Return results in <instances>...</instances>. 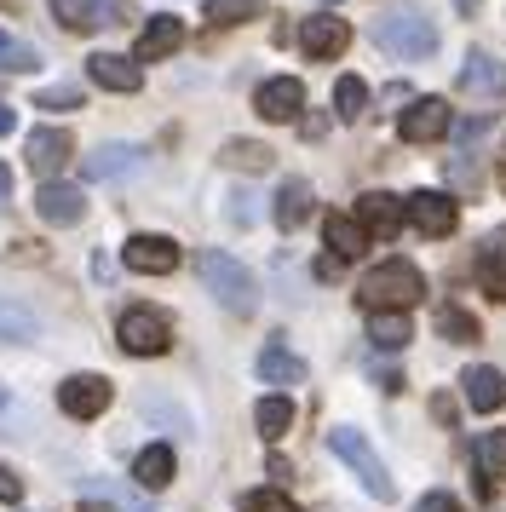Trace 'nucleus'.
<instances>
[{
    "label": "nucleus",
    "mask_w": 506,
    "mask_h": 512,
    "mask_svg": "<svg viewBox=\"0 0 506 512\" xmlns=\"http://www.w3.org/2000/svg\"><path fill=\"white\" fill-rule=\"evenodd\" d=\"M357 300L368 305V317H374V311H409V305L426 300V277L414 271L409 259H386V265L363 271V282H357Z\"/></svg>",
    "instance_id": "1"
},
{
    "label": "nucleus",
    "mask_w": 506,
    "mask_h": 512,
    "mask_svg": "<svg viewBox=\"0 0 506 512\" xmlns=\"http://www.w3.org/2000/svg\"><path fill=\"white\" fill-rule=\"evenodd\" d=\"M374 41H380V52L397 58V64H426L437 52V24L420 6H397V12H386V18L374 24Z\"/></svg>",
    "instance_id": "2"
},
{
    "label": "nucleus",
    "mask_w": 506,
    "mask_h": 512,
    "mask_svg": "<svg viewBox=\"0 0 506 512\" xmlns=\"http://www.w3.org/2000/svg\"><path fill=\"white\" fill-rule=\"evenodd\" d=\"M196 271H202L207 294L225 305V311H253V300H259V282H253V271L242 265L236 254H219V248H207L202 259H196Z\"/></svg>",
    "instance_id": "3"
},
{
    "label": "nucleus",
    "mask_w": 506,
    "mask_h": 512,
    "mask_svg": "<svg viewBox=\"0 0 506 512\" xmlns=\"http://www.w3.org/2000/svg\"><path fill=\"white\" fill-rule=\"evenodd\" d=\"M328 449H334V455H340V461L351 466L357 478H363V489L374 495V501H391V495H397V484H391L386 461L374 455V443H368L357 426H334V432H328Z\"/></svg>",
    "instance_id": "4"
},
{
    "label": "nucleus",
    "mask_w": 506,
    "mask_h": 512,
    "mask_svg": "<svg viewBox=\"0 0 506 512\" xmlns=\"http://www.w3.org/2000/svg\"><path fill=\"white\" fill-rule=\"evenodd\" d=\"M115 340H121V351H133V357H161V351L173 346V328H167V317H161V311L133 305V311H121Z\"/></svg>",
    "instance_id": "5"
},
{
    "label": "nucleus",
    "mask_w": 506,
    "mask_h": 512,
    "mask_svg": "<svg viewBox=\"0 0 506 512\" xmlns=\"http://www.w3.org/2000/svg\"><path fill=\"white\" fill-rule=\"evenodd\" d=\"M69 156H75V139H69L64 127H35L29 144H23V162H29V173L41 185H58V173L69 167Z\"/></svg>",
    "instance_id": "6"
},
{
    "label": "nucleus",
    "mask_w": 506,
    "mask_h": 512,
    "mask_svg": "<svg viewBox=\"0 0 506 512\" xmlns=\"http://www.w3.org/2000/svg\"><path fill=\"white\" fill-rule=\"evenodd\" d=\"M110 397H115V386L104 374H69L64 386H58V409L69 420H98L110 409Z\"/></svg>",
    "instance_id": "7"
},
{
    "label": "nucleus",
    "mask_w": 506,
    "mask_h": 512,
    "mask_svg": "<svg viewBox=\"0 0 506 512\" xmlns=\"http://www.w3.org/2000/svg\"><path fill=\"white\" fill-rule=\"evenodd\" d=\"M121 265H127V271H138V277H167V271H179V242H173V236L138 231V236H127Z\"/></svg>",
    "instance_id": "8"
},
{
    "label": "nucleus",
    "mask_w": 506,
    "mask_h": 512,
    "mask_svg": "<svg viewBox=\"0 0 506 512\" xmlns=\"http://www.w3.org/2000/svg\"><path fill=\"white\" fill-rule=\"evenodd\" d=\"M460 93L478 98V104H501L506 98V64L495 58V52L472 47L466 52V64H460Z\"/></svg>",
    "instance_id": "9"
},
{
    "label": "nucleus",
    "mask_w": 506,
    "mask_h": 512,
    "mask_svg": "<svg viewBox=\"0 0 506 512\" xmlns=\"http://www.w3.org/2000/svg\"><path fill=\"white\" fill-rule=\"evenodd\" d=\"M52 18L75 35H87L98 24H121V18H133V0H52Z\"/></svg>",
    "instance_id": "10"
},
{
    "label": "nucleus",
    "mask_w": 506,
    "mask_h": 512,
    "mask_svg": "<svg viewBox=\"0 0 506 512\" xmlns=\"http://www.w3.org/2000/svg\"><path fill=\"white\" fill-rule=\"evenodd\" d=\"M397 133L409 144H432V139H443V133H455V110H449L443 98H414L409 110L397 116Z\"/></svg>",
    "instance_id": "11"
},
{
    "label": "nucleus",
    "mask_w": 506,
    "mask_h": 512,
    "mask_svg": "<svg viewBox=\"0 0 506 512\" xmlns=\"http://www.w3.org/2000/svg\"><path fill=\"white\" fill-rule=\"evenodd\" d=\"M403 208H409V225L420 236H449L455 219H460V208L443 196V190H414V196H403Z\"/></svg>",
    "instance_id": "12"
},
{
    "label": "nucleus",
    "mask_w": 506,
    "mask_h": 512,
    "mask_svg": "<svg viewBox=\"0 0 506 512\" xmlns=\"http://www.w3.org/2000/svg\"><path fill=\"white\" fill-rule=\"evenodd\" d=\"M138 167H144V144H98L81 162V173L92 185H110V179H133Z\"/></svg>",
    "instance_id": "13"
},
{
    "label": "nucleus",
    "mask_w": 506,
    "mask_h": 512,
    "mask_svg": "<svg viewBox=\"0 0 506 512\" xmlns=\"http://www.w3.org/2000/svg\"><path fill=\"white\" fill-rule=\"evenodd\" d=\"M299 47H305V58H340L345 47H351V24L345 18H334V12H317V18H305V29H299Z\"/></svg>",
    "instance_id": "14"
},
{
    "label": "nucleus",
    "mask_w": 506,
    "mask_h": 512,
    "mask_svg": "<svg viewBox=\"0 0 506 512\" xmlns=\"http://www.w3.org/2000/svg\"><path fill=\"white\" fill-rule=\"evenodd\" d=\"M179 47H184V18H173V12H161V18H150V24L138 29V47H133V58H138V64H161V58H173Z\"/></svg>",
    "instance_id": "15"
},
{
    "label": "nucleus",
    "mask_w": 506,
    "mask_h": 512,
    "mask_svg": "<svg viewBox=\"0 0 506 512\" xmlns=\"http://www.w3.org/2000/svg\"><path fill=\"white\" fill-rule=\"evenodd\" d=\"M253 110L265 121H299V110H305V87H299L294 75H271L259 93H253Z\"/></svg>",
    "instance_id": "16"
},
{
    "label": "nucleus",
    "mask_w": 506,
    "mask_h": 512,
    "mask_svg": "<svg viewBox=\"0 0 506 512\" xmlns=\"http://www.w3.org/2000/svg\"><path fill=\"white\" fill-rule=\"evenodd\" d=\"M460 386H466V409L472 415H495L506 403V374L495 363H472V369L460 374Z\"/></svg>",
    "instance_id": "17"
},
{
    "label": "nucleus",
    "mask_w": 506,
    "mask_h": 512,
    "mask_svg": "<svg viewBox=\"0 0 506 512\" xmlns=\"http://www.w3.org/2000/svg\"><path fill=\"white\" fill-rule=\"evenodd\" d=\"M87 75L104 87V93H138V87H144L138 58H121V52H92V58H87Z\"/></svg>",
    "instance_id": "18"
},
{
    "label": "nucleus",
    "mask_w": 506,
    "mask_h": 512,
    "mask_svg": "<svg viewBox=\"0 0 506 512\" xmlns=\"http://www.w3.org/2000/svg\"><path fill=\"white\" fill-rule=\"evenodd\" d=\"M403 219H409L403 196H391V190H368V196H357V225H363V231L391 236L397 225H403Z\"/></svg>",
    "instance_id": "19"
},
{
    "label": "nucleus",
    "mask_w": 506,
    "mask_h": 512,
    "mask_svg": "<svg viewBox=\"0 0 506 512\" xmlns=\"http://www.w3.org/2000/svg\"><path fill=\"white\" fill-rule=\"evenodd\" d=\"M35 213H41L46 225H81L87 196H81L75 185H41L35 190Z\"/></svg>",
    "instance_id": "20"
},
{
    "label": "nucleus",
    "mask_w": 506,
    "mask_h": 512,
    "mask_svg": "<svg viewBox=\"0 0 506 512\" xmlns=\"http://www.w3.org/2000/svg\"><path fill=\"white\" fill-rule=\"evenodd\" d=\"M478 282H483V294H489V300L506 305V225L478 242Z\"/></svg>",
    "instance_id": "21"
},
{
    "label": "nucleus",
    "mask_w": 506,
    "mask_h": 512,
    "mask_svg": "<svg viewBox=\"0 0 506 512\" xmlns=\"http://www.w3.org/2000/svg\"><path fill=\"white\" fill-rule=\"evenodd\" d=\"M322 242H328L334 259H357L368 248V231L357 225V213H328V219H322Z\"/></svg>",
    "instance_id": "22"
},
{
    "label": "nucleus",
    "mask_w": 506,
    "mask_h": 512,
    "mask_svg": "<svg viewBox=\"0 0 506 512\" xmlns=\"http://www.w3.org/2000/svg\"><path fill=\"white\" fill-rule=\"evenodd\" d=\"M311 185L305 179H282V190H276V208H271V219L282 225V231H299L305 219H311Z\"/></svg>",
    "instance_id": "23"
},
{
    "label": "nucleus",
    "mask_w": 506,
    "mask_h": 512,
    "mask_svg": "<svg viewBox=\"0 0 506 512\" xmlns=\"http://www.w3.org/2000/svg\"><path fill=\"white\" fill-rule=\"evenodd\" d=\"M259 380H265V386H299V380H305V363H299L282 340H265V351H259Z\"/></svg>",
    "instance_id": "24"
},
{
    "label": "nucleus",
    "mask_w": 506,
    "mask_h": 512,
    "mask_svg": "<svg viewBox=\"0 0 506 512\" xmlns=\"http://www.w3.org/2000/svg\"><path fill=\"white\" fill-rule=\"evenodd\" d=\"M173 449L167 443H150V449H138V461H133V478H138V489H167L173 484Z\"/></svg>",
    "instance_id": "25"
},
{
    "label": "nucleus",
    "mask_w": 506,
    "mask_h": 512,
    "mask_svg": "<svg viewBox=\"0 0 506 512\" xmlns=\"http://www.w3.org/2000/svg\"><path fill=\"white\" fill-rule=\"evenodd\" d=\"M368 340H374V351H403L414 340L409 311H374L368 317Z\"/></svg>",
    "instance_id": "26"
},
{
    "label": "nucleus",
    "mask_w": 506,
    "mask_h": 512,
    "mask_svg": "<svg viewBox=\"0 0 506 512\" xmlns=\"http://www.w3.org/2000/svg\"><path fill=\"white\" fill-rule=\"evenodd\" d=\"M253 426H259V438L265 443H276L288 426H294V403L282 392H271V397H259V409H253Z\"/></svg>",
    "instance_id": "27"
},
{
    "label": "nucleus",
    "mask_w": 506,
    "mask_h": 512,
    "mask_svg": "<svg viewBox=\"0 0 506 512\" xmlns=\"http://www.w3.org/2000/svg\"><path fill=\"white\" fill-rule=\"evenodd\" d=\"M35 334H41V323H35V311L0 294V346H18V340H35Z\"/></svg>",
    "instance_id": "28"
},
{
    "label": "nucleus",
    "mask_w": 506,
    "mask_h": 512,
    "mask_svg": "<svg viewBox=\"0 0 506 512\" xmlns=\"http://www.w3.org/2000/svg\"><path fill=\"white\" fill-rule=\"evenodd\" d=\"M219 162L236 167V173H271L276 156L265 150V144H253V139H230L225 150H219Z\"/></svg>",
    "instance_id": "29"
},
{
    "label": "nucleus",
    "mask_w": 506,
    "mask_h": 512,
    "mask_svg": "<svg viewBox=\"0 0 506 512\" xmlns=\"http://www.w3.org/2000/svg\"><path fill=\"white\" fill-rule=\"evenodd\" d=\"M0 70H6V75H29V70H41V52L29 47L23 35L0 29Z\"/></svg>",
    "instance_id": "30"
},
{
    "label": "nucleus",
    "mask_w": 506,
    "mask_h": 512,
    "mask_svg": "<svg viewBox=\"0 0 506 512\" xmlns=\"http://www.w3.org/2000/svg\"><path fill=\"white\" fill-rule=\"evenodd\" d=\"M265 12V0H207V24L213 29H230V24H248Z\"/></svg>",
    "instance_id": "31"
},
{
    "label": "nucleus",
    "mask_w": 506,
    "mask_h": 512,
    "mask_svg": "<svg viewBox=\"0 0 506 512\" xmlns=\"http://www.w3.org/2000/svg\"><path fill=\"white\" fill-rule=\"evenodd\" d=\"M363 110H368V87L357 81V75H340V81H334V116L357 121Z\"/></svg>",
    "instance_id": "32"
},
{
    "label": "nucleus",
    "mask_w": 506,
    "mask_h": 512,
    "mask_svg": "<svg viewBox=\"0 0 506 512\" xmlns=\"http://www.w3.org/2000/svg\"><path fill=\"white\" fill-rule=\"evenodd\" d=\"M437 334H443L449 346H472V340H478V323H472L460 305H443V311H437Z\"/></svg>",
    "instance_id": "33"
},
{
    "label": "nucleus",
    "mask_w": 506,
    "mask_h": 512,
    "mask_svg": "<svg viewBox=\"0 0 506 512\" xmlns=\"http://www.w3.org/2000/svg\"><path fill=\"white\" fill-rule=\"evenodd\" d=\"M478 472H483V484L506 478V432H483L478 438Z\"/></svg>",
    "instance_id": "34"
},
{
    "label": "nucleus",
    "mask_w": 506,
    "mask_h": 512,
    "mask_svg": "<svg viewBox=\"0 0 506 512\" xmlns=\"http://www.w3.org/2000/svg\"><path fill=\"white\" fill-rule=\"evenodd\" d=\"M236 507H242V512H299L294 495H282V489H248Z\"/></svg>",
    "instance_id": "35"
},
{
    "label": "nucleus",
    "mask_w": 506,
    "mask_h": 512,
    "mask_svg": "<svg viewBox=\"0 0 506 512\" xmlns=\"http://www.w3.org/2000/svg\"><path fill=\"white\" fill-rule=\"evenodd\" d=\"M35 104H41V110H81V87H46Z\"/></svg>",
    "instance_id": "36"
},
{
    "label": "nucleus",
    "mask_w": 506,
    "mask_h": 512,
    "mask_svg": "<svg viewBox=\"0 0 506 512\" xmlns=\"http://www.w3.org/2000/svg\"><path fill=\"white\" fill-rule=\"evenodd\" d=\"M414 512H460V501L449 495V489H432V495H420V501H414Z\"/></svg>",
    "instance_id": "37"
},
{
    "label": "nucleus",
    "mask_w": 506,
    "mask_h": 512,
    "mask_svg": "<svg viewBox=\"0 0 506 512\" xmlns=\"http://www.w3.org/2000/svg\"><path fill=\"white\" fill-rule=\"evenodd\" d=\"M0 501H6V507H18V501H23V478L6 461H0Z\"/></svg>",
    "instance_id": "38"
},
{
    "label": "nucleus",
    "mask_w": 506,
    "mask_h": 512,
    "mask_svg": "<svg viewBox=\"0 0 506 512\" xmlns=\"http://www.w3.org/2000/svg\"><path fill=\"white\" fill-rule=\"evenodd\" d=\"M12 208V167L0 162V213Z\"/></svg>",
    "instance_id": "39"
},
{
    "label": "nucleus",
    "mask_w": 506,
    "mask_h": 512,
    "mask_svg": "<svg viewBox=\"0 0 506 512\" xmlns=\"http://www.w3.org/2000/svg\"><path fill=\"white\" fill-rule=\"evenodd\" d=\"M299 133H305V139H322V133H328V121H322V116H305V121H299Z\"/></svg>",
    "instance_id": "40"
},
{
    "label": "nucleus",
    "mask_w": 506,
    "mask_h": 512,
    "mask_svg": "<svg viewBox=\"0 0 506 512\" xmlns=\"http://www.w3.org/2000/svg\"><path fill=\"white\" fill-rule=\"evenodd\" d=\"M12 127H18V110H12V104H0V139H6Z\"/></svg>",
    "instance_id": "41"
},
{
    "label": "nucleus",
    "mask_w": 506,
    "mask_h": 512,
    "mask_svg": "<svg viewBox=\"0 0 506 512\" xmlns=\"http://www.w3.org/2000/svg\"><path fill=\"white\" fill-rule=\"evenodd\" d=\"M460 6V18H478V0H455Z\"/></svg>",
    "instance_id": "42"
}]
</instances>
